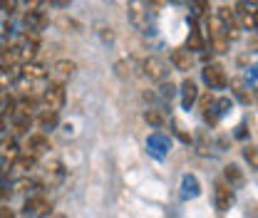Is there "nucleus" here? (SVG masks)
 I'll return each mask as SVG.
<instances>
[{"instance_id": "b1692460", "label": "nucleus", "mask_w": 258, "mask_h": 218, "mask_svg": "<svg viewBox=\"0 0 258 218\" xmlns=\"http://www.w3.org/2000/svg\"><path fill=\"white\" fill-rule=\"evenodd\" d=\"M32 164H35V156L32 154H25V156H18V159H15V166H18V169H32Z\"/></svg>"}, {"instance_id": "6ab92c4d", "label": "nucleus", "mask_w": 258, "mask_h": 218, "mask_svg": "<svg viewBox=\"0 0 258 218\" xmlns=\"http://www.w3.org/2000/svg\"><path fill=\"white\" fill-rule=\"evenodd\" d=\"M243 159L248 161V166H251L253 171H258V147H253V144H248V147L243 149Z\"/></svg>"}, {"instance_id": "0eeeda50", "label": "nucleus", "mask_w": 258, "mask_h": 218, "mask_svg": "<svg viewBox=\"0 0 258 218\" xmlns=\"http://www.w3.org/2000/svg\"><path fill=\"white\" fill-rule=\"evenodd\" d=\"M144 75L149 80H154V82H161L166 77V67H164V62L159 57H147L144 60Z\"/></svg>"}, {"instance_id": "a211bd4d", "label": "nucleus", "mask_w": 258, "mask_h": 218, "mask_svg": "<svg viewBox=\"0 0 258 218\" xmlns=\"http://www.w3.org/2000/svg\"><path fill=\"white\" fill-rule=\"evenodd\" d=\"M149 147H152V152H154V154H157V156H161V154H164V152H166V147H169V141H166V139H164L161 134H154V136L149 139Z\"/></svg>"}, {"instance_id": "7c9ffc66", "label": "nucleus", "mask_w": 258, "mask_h": 218, "mask_svg": "<svg viewBox=\"0 0 258 218\" xmlns=\"http://www.w3.org/2000/svg\"><path fill=\"white\" fill-rule=\"evenodd\" d=\"M25 3H28V8H37V5H40L42 0H25Z\"/></svg>"}, {"instance_id": "ddd939ff", "label": "nucleus", "mask_w": 258, "mask_h": 218, "mask_svg": "<svg viewBox=\"0 0 258 218\" xmlns=\"http://www.w3.org/2000/svg\"><path fill=\"white\" fill-rule=\"evenodd\" d=\"M25 25H28L30 30H42V28L47 25V18H45L37 8H30V13L25 15Z\"/></svg>"}, {"instance_id": "aec40b11", "label": "nucleus", "mask_w": 258, "mask_h": 218, "mask_svg": "<svg viewBox=\"0 0 258 218\" xmlns=\"http://www.w3.org/2000/svg\"><path fill=\"white\" fill-rule=\"evenodd\" d=\"M231 87H233V92H236V97H238L241 102H246V104H248L251 94L246 92V82H243V80H233V82H231Z\"/></svg>"}, {"instance_id": "f8f14e48", "label": "nucleus", "mask_w": 258, "mask_h": 218, "mask_svg": "<svg viewBox=\"0 0 258 218\" xmlns=\"http://www.w3.org/2000/svg\"><path fill=\"white\" fill-rule=\"evenodd\" d=\"M186 50H204V37H201L196 18H191V30H189V40H186Z\"/></svg>"}, {"instance_id": "39448f33", "label": "nucleus", "mask_w": 258, "mask_h": 218, "mask_svg": "<svg viewBox=\"0 0 258 218\" xmlns=\"http://www.w3.org/2000/svg\"><path fill=\"white\" fill-rule=\"evenodd\" d=\"M50 201L45 198V196H30L28 201H25V213L28 216H50Z\"/></svg>"}, {"instance_id": "7ed1b4c3", "label": "nucleus", "mask_w": 258, "mask_h": 218, "mask_svg": "<svg viewBox=\"0 0 258 218\" xmlns=\"http://www.w3.org/2000/svg\"><path fill=\"white\" fill-rule=\"evenodd\" d=\"M204 80H206V85L211 90H224L226 85H228V77H226L224 67L216 62H206V67H204Z\"/></svg>"}, {"instance_id": "4468645a", "label": "nucleus", "mask_w": 258, "mask_h": 218, "mask_svg": "<svg viewBox=\"0 0 258 218\" xmlns=\"http://www.w3.org/2000/svg\"><path fill=\"white\" fill-rule=\"evenodd\" d=\"M23 77L25 80H45L47 77V69L42 67V64H35V62H25V67H23Z\"/></svg>"}, {"instance_id": "423d86ee", "label": "nucleus", "mask_w": 258, "mask_h": 218, "mask_svg": "<svg viewBox=\"0 0 258 218\" xmlns=\"http://www.w3.org/2000/svg\"><path fill=\"white\" fill-rule=\"evenodd\" d=\"M214 201H216V208L219 211H228L231 203H233V188L228 186L226 181H219L216 191H214Z\"/></svg>"}, {"instance_id": "9b49d317", "label": "nucleus", "mask_w": 258, "mask_h": 218, "mask_svg": "<svg viewBox=\"0 0 258 218\" xmlns=\"http://www.w3.org/2000/svg\"><path fill=\"white\" fill-rule=\"evenodd\" d=\"M224 179H226V184L231 188H241L243 186V171L236 166V164H228L224 169Z\"/></svg>"}, {"instance_id": "bb28decb", "label": "nucleus", "mask_w": 258, "mask_h": 218, "mask_svg": "<svg viewBox=\"0 0 258 218\" xmlns=\"http://www.w3.org/2000/svg\"><path fill=\"white\" fill-rule=\"evenodd\" d=\"M161 94L171 99V94H174V85H171V82H169V85H164V87H161Z\"/></svg>"}, {"instance_id": "c9c22d12", "label": "nucleus", "mask_w": 258, "mask_h": 218, "mask_svg": "<svg viewBox=\"0 0 258 218\" xmlns=\"http://www.w3.org/2000/svg\"><path fill=\"white\" fill-rule=\"evenodd\" d=\"M256 30H258V10H256Z\"/></svg>"}, {"instance_id": "f3484780", "label": "nucleus", "mask_w": 258, "mask_h": 218, "mask_svg": "<svg viewBox=\"0 0 258 218\" xmlns=\"http://www.w3.org/2000/svg\"><path fill=\"white\" fill-rule=\"evenodd\" d=\"M184 198H194V196H199V181L194 179V176H184Z\"/></svg>"}, {"instance_id": "1a4fd4ad", "label": "nucleus", "mask_w": 258, "mask_h": 218, "mask_svg": "<svg viewBox=\"0 0 258 218\" xmlns=\"http://www.w3.org/2000/svg\"><path fill=\"white\" fill-rule=\"evenodd\" d=\"M196 99H199L196 82H194V80H184V82H181V104H184V109H191Z\"/></svg>"}, {"instance_id": "412c9836", "label": "nucleus", "mask_w": 258, "mask_h": 218, "mask_svg": "<svg viewBox=\"0 0 258 218\" xmlns=\"http://www.w3.org/2000/svg\"><path fill=\"white\" fill-rule=\"evenodd\" d=\"M144 119H147V124L149 126H154V129H159L161 124H164V117H161L157 109H149L147 114H144Z\"/></svg>"}, {"instance_id": "cd10ccee", "label": "nucleus", "mask_w": 258, "mask_h": 218, "mask_svg": "<svg viewBox=\"0 0 258 218\" xmlns=\"http://www.w3.org/2000/svg\"><path fill=\"white\" fill-rule=\"evenodd\" d=\"M70 3L72 0H50V5H55V8H70Z\"/></svg>"}, {"instance_id": "dca6fc26", "label": "nucleus", "mask_w": 258, "mask_h": 218, "mask_svg": "<svg viewBox=\"0 0 258 218\" xmlns=\"http://www.w3.org/2000/svg\"><path fill=\"white\" fill-rule=\"evenodd\" d=\"M37 124H40V129H55L57 126V112H50V109H45L40 117H37Z\"/></svg>"}, {"instance_id": "c85d7f7f", "label": "nucleus", "mask_w": 258, "mask_h": 218, "mask_svg": "<svg viewBox=\"0 0 258 218\" xmlns=\"http://www.w3.org/2000/svg\"><path fill=\"white\" fill-rule=\"evenodd\" d=\"M5 102H8V94H5V87H3V85H0V107H3V104H5Z\"/></svg>"}, {"instance_id": "5701e85b", "label": "nucleus", "mask_w": 258, "mask_h": 218, "mask_svg": "<svg viewBox=\"0 0 258 218\" xmlns=\"http://www.w3.org/2000/svg\"><path fill=\"white\" fill-rule=\"evenodd\" d=\"M189 3H191L194 18H199V15H204L209 10V0H189Z\"/></svg>"}, {"instance_id": "72a5a7b5", "label": "nucleus", "mask_w": 258, "mask_h": 218, "mask_svg": "<svg viewBox=\"0 0 258 218\" xmlns=\"http://www.w3.org/2000/svg\"><path fill=\"white\" fill-rule=\"evenodd\" d=\"M243 3H246V5H256L258 0H243Z\"/></svg>"}, {"instance_id": "e433bc0d", "label": "nucleus", "mask_w": 258, "mask_h": 218, "mask_svg": "<svg viewBox=\"0 0 258 218\" xmlns=\"http://www.w3.org/2000/svg\"><path fill=\"white\" fill-rule=\"evenodd\" d=\"M171 3H184V0H171Z\"/></svg>"}, {"instance_id": "f257e3e1", "label": "nucleus", "mask_w": 258, "mask_h": 218, "mask_svg": "<svg viewBox=\"0 0 258 218\" xmlns=\"http://www.w3.org/2000/svg\"><path fill=\"white\" fill-rule=\"evenodd\" d=\"M64 104V85L62 82H50V87L42 92V107L50 112H60Z\"/></svg>"}, {"instance_id": "a878e982", "label": "nucleus", "mask_w": 258, "mask_h": 218, "mask_svg": "<svg viewBox=\"0 0 258 218\" xmlns=\"http://www.w3.org/2000/svg\"><path fill=\"white\" fill-rule=\"evenodd\" d=\"M13 8H15V0H0V10H8L10 13Z\"/></svg>"}, {"instance_id": "f704fd0d", "label": "nucleus", "mask_w": 258, "mask_h": 218, "mask_svg": "<svg viewBox=\"0 0 258 218\" xmlns=\"http://www.w3.org/2000/svg\"><path fill=\"white\" fill-rule=\"evenodd\" d=\"M149 3H152V5H154V8H157V5H159L161 0H149Z\"/></svg>"}, {"instance_id": "4be33fe9", "label": "nucleus", "mask_w": 258, "mask_h": 218, "mask_svg": "<svg viewBox=\"0 0 258 218\" xmlns=\"http://www.w3.org/2000/svg\"><path fill=\"white\" fill-rule=\"evenodd\" d=\"M77 67H75V62L72 60H57L55 62V72H60V75H72Z\"/></svg>"}, {"instance_id": "6e6552de", "label": "nucleus", "mask_w": 258, "mask_h": 218, "mask_svg": "<svg viewBox=\"0 0 258 218\" xmlns=\"http://www.w3.org/2000/svg\"><path fill=\"white\" fill-rule=\"evenodd\" d=\"M25 149H28V154L40 156V154H45V152L50 149V141H47L45 134H30L28 141H25Z\"/></svg>"}, {"instance_id": "2eb2a0df", "label": "nucleus", "mask_w": 258, "mask_h": 218, "mask_svg": "<svg viewBox=\"0 0 258 218\" xmlns=\"http://www.w3.org/2000/svg\"><path fill=\"white\" fill-rule=\"evenodd\" d=\"M0 156L3 159H18V141L13 139V136H5V139H0Z\"/></svg>"}, {"instance_id": "2f4dec72", "label": "nucleus", "mask_w": 258, "mask_h": 218, "mask_svg": "<svg viewBox=\"0 0 258 218\" xmlns=\"http://www.w3.org/2000/svg\"><path fill=\"white\" fill-rule=\"evenodd\" d=\"M45 218H67L64 213H50V216H45Z\"/></svg>"}, {"instance_id": "20e7f679", "label": "nucleus", "mask_w": 258, "mask_h": 218, "mask_svg": "<svg viewBox=\"0 0 258 218\" xmlns=\"http://www.w3.org/2000/svg\"><path fill=\"white\" fill-rule=\"evenodd\" d=\"M219 20L224 23L226 28V37L228 40H236L238 35H241V28H238V20H236V10L233 8H228V5H224V8H219Z\"/></svg>"}, {"instance_id": "9d476101", "label": "nucleus", "mask_w": 258, "mask_h": 218, "mask_svg": "<svg viewBox=\"0 0 258 218\" xmlns=\"http://www.w3.org/2000/svg\"><path fill=\"white\" fill-rule=\"evenodd\" d=\"M171 64H174L179 72H189L194 64L189 50H174V52H171Z\"/></svg>"}, {"instance_id": "c756f323", "label": "nucleus", "mask_w": 258, "mask_h": 218, "mask_svg": "<svg viewBox=\"0 0 258 218\" xmlns=\"http://www.w3.org/2000/svg\"><path fill=\"white\" fill-rule=\"evenodd\" d=\"M0 218H13V213L8 208H0Z\"/></svg>"}, {"instance_id": "473e14b6", "label": "nucleus", "mask_w": 258, "mask_h": 218, "mask_svg": "<svg viewBox=\"0 0 258 218\" xmlns=\"http://www.w3.org/2000/svg\"><path fill=\"white\" fill-rule=\"evenodd\" d=\"M5 129V114H0V131Z\"/></svg>"}, {"instance_id": "f03ea898", "label": "nucleus", "mask_w": 258, "mask_h": 218, "mask_svg": "<svg viewBox=\"0 0 258 218\" xmlns=\"http://www.w3.org/2000/svg\"><path fill=\"white\" fill-rule=\"evenodd\" d=\"M127 15H129V23H132L134 28H139V30L147 32V15H149V10H147V0H129L127 3Z\"/></svg>"}, {"instance_id": "393cba45", "label": "nucleus", "mask_w": 258, "mask_h": 218, "mask_svg": "<svg viewBox=\"0 0 258 218\" xmlns=\"http://www.w3.org/2000/svg\"><path fill=\"white\" fill-rule=\"evenodd\" d=\"M216 109H219V114H226V112H231V99H219L216 102Z\"/></svg>"}]
</instances>
